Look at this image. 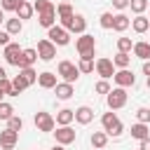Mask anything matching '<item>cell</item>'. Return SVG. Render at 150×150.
<instances>
[{"instance_id": "cell-32", "label": "cell", "mask_w": 150, "mask_h": 150, "mask_svg": "<svg viewBox=\"0 0 150 150\" xmlns=\"http://www.w3.org/2000/svg\"><path fill=\"white\" fill-rule=\"evenodd\" d=\"M56 14H59V19H63V16H70L75 12H73V5L70 2H59L56 5Z\"/></svg>"}, {"instance_id": "cell-30", "label": "cell", "mask_w": 150, "mask_h": 150, "mask_svg": "<svg viewBox=\"0 0 150 150\" xmlns=\"http://www.w3.org/2000/svg\"><path fill=\"white\" fill-rule=\"evenodd\" d=\"M117 120H120V117H117V115H115L112 110H110V112H103V117H101V124H103V131H108V129H110V127H112V124H115Z\"/></svg>"}, {"instance_id": "cell-44", "label": "cell", "mask_w": 150, "mask_h": 150, "mask_svg": "<svg viewBox=\"0 0 150 150\" xmlns=\"http://www.w3.org/2000/svg\"><path fill=\"white\" fill-rule=\"evenodd\" d=\"M5 45H9V33L0 30V47H5Z\"/></svg>"}, {"instance_id": "cell-45", "label": "cell", "mask_w": 150, "mask_h": 150, "mask_svg": "<svg viewBox=\"0 0 150 150\" xmlns=\"http://www.w3.org/2000/svg\"><path fill=\"white\" fill-rule=\"evenodd\" d=\"M138 150H150V136L141 141V145H138Z\"/></svg>"}, {"instance_id": "cell-19", "label": "cell", "mask_w": 150, "mask_h": 150, "mask_svg": "<svg viewBox=\"0 0 150 150\" xmlns=\"http://www.w3.org/2000/svg\"><path fill=\"white\" fill-rule=\"evenodd\" d=\"M33 12H35V9H33V5H30L28 0H21V2H19V7L14 9V14H16V16L21 19V21L30 19V16H33Z\"/></svg>"}, {"instance_id": "cell-6", "label": "cell", "mask_w": 150, "mask_h": 150, "mask_svg": "<svg viewBox=\"0 0 150 150\" xmlns=\"http://www.w3.org/2000/svg\"><path fill=\"white\" fill-rule=\"evenodd\" d=\"M94 70L101 75V80H110V77L115 75V66H112V59H105V56L96 59V63H94Z\"/></svg>"}, {"instance_id": "cell-52", "label": "cell", "mask_w": 150, "mask_h": 150, "mask_svg": "<svg viewBox=\"0 0 150 150\" xmlns=\"http://www.w3.org/2000/svg\"><path fill=\"white\" fill-rule=\"evenodd\" d=\"M148 21H150V16H148Z\"/></svg>"}, {"instance_id": "cell-11", "label": "cell", "mask_w": 150, "mask_h": 150, "mask_svg": "<svg viewBox=\"0 0 150 150\" xmlns=\"http://www.w3.org/2000/svg\"><path fill=\"white\" fill-rule=\"evenodd\" d=\"M16 141H19V131H14V129L0 131V148H2V150H12V148L16 145Z\"/></svg>"}, {"instance_id": "cell-1", "label": "cell", "mask_w": 150, "mask_h": 150, "mask_svg": "<svg viewBox=\"0 0 150 150\" xmlns=\"http://www.w3.org/2000/svg\"><path fill=\"white\" fill-rule=\"evenodd\" d=\"M75 49H77L80 59H94V52H96V38L89 35V33H82V35L75 40Z\"/></svg>"}, {"instance_id": "cell-40", "label": "cell", "mask_w": 150, "mask_h": 150, "mask_svg": "<svg viewBox=\"0 0 150 150\" xmlns=\"http://www.w3.org/2000/svg\"><path fill=\"white\" fill-rule=\"evenodd\" d=\"M19 2H21V0H0V9H2V12H14V9L19 7Z\"/></svg>"}, {"instance_id": "cell-47", "label": "cell", "mask_w": 150, "mask_h": 150, "mask_svg": "<svg viewBox=\"0 0 150 150\" xmlns=\"http://www.w3.org/2000/svg\"><path fill=\"white\" fill-rule=\"evenodd\" d=\"M52 150H66V145H61V143H56V145H54Z\"/></svg>"}, {"instance_id": "cell-5", "label": "cell", "mask_w": 150, "mask_h": 150, "mask_svg": "<svg viewBox=\"0 0 150 150\" xmlns=\"http://www.w3.org/2000/svg\"><path fill=\"white\" fill-rule=\"evenodd\" d=\"M33 122H35L38 131H45V134L54 131V127H56V120H54L49 112H45V110H38V112H35V117H33Z\"/></svg>"}, {"instance_id": "cell-13", "label": "cell", "mask_w": 150, "mask_h": 150, "mask_svg": "<svg viewBox=\"0 0 150 150\" xmlns=\"http://www.w3.org/2000/svg\"><path fill=\"white\" fill-rule=\"evenodd\" d=\"M56 73H52V70H45V73H40L38 75V84L42 87V89H54L56 87Z\"/></svg>"}, {"instance_id": "cell-22", "label": "cell", "mask_w": 150, "mask_h": 150, "mask_svg": "<svg viewBox=\"0 0 150 150\" xmlns=\"http://www.w3.org/2000/svg\"><path fill=\"white\" fill-rule=\"evenodd\" d=\"M131 28H134L136 33H145V30L150 28V21H148V16H143V14H136V16L131 19Z\"/></svg>"}, {"instance_id": "cell-2", "label": "cell", "mask_w": 150, "mask_h": 150, "mask_svg": "<svg viewBox=\"0 0 150 150\" xmlns=\"http://www.w3.org/2000/svg\"><path fill=\"white\" fill-rule=\"evenodd\" d=\"M127 98H129V94H127L124 87H115V89H110V91L105 94V103H108L110 110L124 108V105H127Z\"/></svg>"}, {"instance_id": "cell-10", "label": "cell", "mask_w": 150, "mask_h": 150, "mask_svg": "<svg viewBox=\"0 0 150 150\" xmlns=\"http://www.w3.org/2000/svg\"><path fill=\"white\" fill-rule=\"evenodd\" d=\"M21 52H23V49H21L16 42H9V45H5V52H2V56H5V61H7L9 66H16V68H19Z\"/></svg>"}, {"instance_id": "cell-4", "label": "cell", "mask_w": 150, "mask_h": 150, "mask_svg": "<svg viewBox=\"0 0 150 150\" xmlns=\"http://www.w3.org/2000/svg\"><path fill=\"white\" fill-rule=\"evenodd\" d=\"M56 75H61L63 77V82H77V77H80V70H77V66L73 63V61H61L59 63V68H56Z\"/></svg>"}, {"instance_id": "cell-38", "label": "cell", "mask_w": 150, "mask_h": 150, "mask_svg": "<svg viewBox=\"0 0 150 150\" xmlns=\"http://www.w3.org/2000/svg\"><path fill=\"white\" fill-rule=\"evenodd\" d=\"M98 23H101V28H112V12H103L101 16H98Z\"/></svg>"}, {"instance_id": "cell-48", "label": "cell", "mask_w": 150, "mask_h": 150, "mask_svg": "<svg viewBox=\"0 0 150 150\" xmlns=\"http://www.w3.org/2000/svg\"><path fill=\"white\" fill-rule=\"evenodd\" d=\"M2 77H7V73H5V68L0 66V80H2Z\"/></svg>"}, {"instance_id": "cell-23", "label": "cell", "mask_w": 150, "mask_h": 150, "mask_svg": "<svg viewBox=\"0 0 150 150\" xmlns=\"http://www.w3.org/2000/svg\"><path fill=\"white\" fill-rule=\"evenodd\" d=\"M5 30L9 33V35H19L21 30H23V21L16 16V19H5Z\"/></svg>"}, {"instance_id": "cell-8", "label": "cell", "mask_w": 150, "mask_h": 150, "mask_svg": "<svg viewBox=\"0 0 150 150\" xmlns=\"http://www.w3.org/2000/svg\"><path fill=\"white\" fill-rule=\"evenodd\" d=\"M54 136H56V143H61V145H70L75 138H77V131L70 127V124H66V127H59L56 131H52Z\"/></svg>"}, {"instance_id": "cell-37", "label": "cell", "mask_w": 150, "mask_h": 150, "mask_svg": "<svg viewBox=\"0 0 150 150\" xmlns=\"http://www.w3.org/2000/svg\"><path fill=\"white\" fill-rule=\"evenodd\" d=\"M7 129H14V131H21V129H23V120H21L19 115H12V117L7 120Z\"/></svg>"}, {"instance_id": "cell-34", "label": "cell", "mask_w": 150, "mask_h": 150, "mask_svg": "<svg viewBox=\"0 0 150 150\" xmlns=\"http://www.w3.org/2000/svg\"><path fill=\"white\" fill-rule=\"evenodd\" d=\"M129 7L134 14H143L148 9V0H129Z\"/></svg>"}, {"instance_id": "cell-20", "label": "cell", "mask_w": 150, "mask_h": 150, "mask_svg": "<svg viewBox=\"0 0 150 150\" xmlns=\"http://www.w3.org/2000/svg\"><path fill=\"white\" fill-rule=\"evenodd\" d=\"M56 124L59 127H66V124H70V122H75V110H70V108H63V110H59L56 112Z\"/></svg>"}, {"instance_id": "cell-18", "label": "cell", "mask_w": 150, "mask_h": 150, "mask_svg": "<svg viewBox=\"0 0 150 150\" xmlns=\"http://www.w3.org/2000/svg\"><path fill=\"white\" fill-rule=\"evenodd\" d=\"M38 61V49H23L21 52V61H19V68H30L33 63Z\"/></svg>"}, {"instance_id": "cell-27", "label": "cell", "mask_w": 150, "mask_h": 150, "mask_svg": "<svg viewBox=\"0 0 150 150\" xmlns=\"http://www.w3.org/2000/svg\"><path fill=\"white\" fill-rule=\"evenodd\" d=\"M33 9H35L38 14H42V12H56V7H54L52 0H35V2H33Z\"/></svg>"}, {"instance_id": "cell-7", "label": "cell", "mask_w": 150, "mask_h": 150, "mask_svg": "<svg viewBox=\"0 0 150 150\" xmlns=\"http://www.w3.org/2000/svg\"><path fill=\"white\" fill-rule=\"evenodd\" d=\"M112 82L117 84V87H134L136 84V75L129 70V68H120V70H115V75H112Z\"/></svg>"}, {"instance_id": "cell-12", "label": "cell", "mask_w": 150, "mask_h": 150, "mask_svg": "<svg viewBox=\"0 0 150 150\" xmlns=\"http://www.w3.org/2000/svg\"><path fill=\"white\" fill-rule=\"evenodd\" d=\"M129 26H131V19H129L124 12H117V14H112V30H117V33H124Z\"/></svg>"}, {"instance_id": "cell-46", "label": "cell", "mask_w": 150, "mask_h": 150, "mask_svg": "<svg viewBox=\"0 0 150 150\" xmlns=\"http://www.w3.org/2000/svg\"><path fill=\"white\" fill-rule=\"evenodd\" d=\"M143 75H150V59L143 61Z\"/></svg>"}, {"instance_id": "cell-36", "label": "cell", "mask_w": 150, "mask_h": 150, "mask_svg": "<svg viewBox=\"0 0 150 150\" xmlns=\"http://www.w3.org/2000/svg\"><path fill=\"white\" fill-rule=\"evenodd\" d=\"M131 47H134V42H131V38H117V52H131Z\"/></svg>"}, {"instance_id": "cell-35", "label": "cell", "mask_w": 150, "mask_h": 150, "mask_svg": "<svg viewBox=\"0 0 150 150\" xmlns=\"http://www.w3.org/2000/svg\"><path fill=\"white\" fill-rule=\"evenodd\" d=\"M19 73L26 77V82H28V84H35V82H38V73L33 70V66H30V68H19Z\"/></svg>"}, {"instance_id": "cell-14", "label": "cell", "mask_w": 150, "mask_h": 150, "mask_svg": "<svg viewBox=\"0 0 150 150\" xmlns=\"http://www.w3.org/2000/svg\"><path fill=\"white\" fill-rule=\"evenodd\" d=\"M54 91H56V98H61V101H68V98L75 94V89H73L70 82H56Z\"/></svg>"}, {"instance_id": "cell-3", "label": "cell", "mask_w": 150, "mask_h": 150, "mask_svg": "<svg viewBox=\"0 0 150 150\" xmlns=\"http://www.w3.org/2000/svg\"><path fill=\"white\" fill-rule=\"evenodd\" d=\"M47 40H52L56 47H66L68 42H70V33L63 28V26H52V28H47Z\"/></svg>"}, {"instance_id": "cell-33", "label": "cell", "mask_w": 150, "mask_h": 150, "mask_svg": "<svg viewBox=\"0 0 150 150\" xmlns=\"http://www.w3.org/2000/svg\"><path fill=\"white\" fill-rule=\"evenodd\" d=\"M12 87H14V89H16L19 94H21V91H23V89H28L30 84H28V82H26V77H23V75L19 73V75H14V80H12Z\"/></svg>"}, {"instance_id": "cell-41", "label": "cell", "mask_w": 150, "mask_h": 150, "mask_svg": "<svg viewBox=\"0 0 150 150\" xmlns=\"http://www.w3.org/2000/svg\"><path fill=\"white\" fill-rule=\"evenodd\" d=\"M110 89H112V87H110V82H108V80H98V82H96V87H94V91H96V94H108Z\"/></svg>"}, {"instance_id": "cell-49", "label": "cell", "mask_w": 150, "mask_h": 150, "mask_svg": "<svg viewBox=\"0 0 150 150\" xmlns=\"http://www.w3.org/2000/svg\"><path fill=\"white\" fill-rule=\"evenodd\" d=\"M2 21H5V12L0 9V23H2Z\"/></svg>"}, {"instance_id": "cell-28", "label": "cell", "mask_w": 150, "mask_h": 150, "mask_svg": "<svg viewBox=\"0 0 150 150\" xmlns=\"http://www.w3.org/2000/svg\"><path fill=\"white\" fill-rule=\"evenodd\" d=\"M0 94L2 96H19V91L12 87V80L9 77H2L0 80Z\"/></svg>"}, {"instance_id": "cell-9", "label": "cell", "mask_w": 150, "mask_h": 150, "mask_svg": "<svg viewBox=\"0 0 150 150\" xmlns=\"http://www.w3.org/2000/svg\"><path fill=\"white\" fill-rule=\"evenodd\" d=\"M56 56V45L52 42V40H40L38 42V59H42V61H52Z\"/></svg>"}, {"instance_id": "cell-42", "label": "cell", "mask_w": 150, "mask_h": 150, "mask_svg": "<svg viewBox=\"0 0 150 150\" xmlns=\"http://www.w3.org/2000/svg\"><path fill=\"white\" fill-rule=\"evenodd\" d=\"M136 120L143 122V124H148L150 122V108H138L136 110Z\"/></svg>"}, {"instance_id": "cell-25", "label": "cell", "mask_w": 150, "mask_h": 150, "mask_svg": "<svg viewBox=\"0 0 150 150\" xmlns=\"http://www.w3.org/2000/svg\"><path fill=\"white\" fill-rule=\"evenodd\" d=\"M129 63H131V54H127V52H117L112 56V66L115 68H129Z\"/></svg>"}, {"instance_id": "cell-26", "label": "cell", "mask_w": 150, "mask_h": 150, "mask_svg": "<svg viewBox=\"0 0 150 150\" xmlns=\"http://www.w3.org/2000/svg\"><path fill=\"white\" fill-rule=\"evenodd\" d=\"M89 141H91V145H94L96 150H101V148H105V143H108V134H105V131H94Z\"/></svg>"}, {"instance_id": "cell-29", "label": "cell", "mask_w": 150, "mask_h": 150, "mask_svg": "<svg viewBox=\"0 0 150 150\" xmlns=\"http://www.w3.org/2000/svg\"><path fill=\"white\" fill-rule=\"evenodd\" d=\"M77 70L84 73V75L94 73V59H80V61H77Z\"/></svg>"}, {"instance_id": "cell-39", "label": "cell", "mask_w": 150, "mask_h": 150, "mask_svg": "<svg viewBox=\"0 0 150 150\" xmlns=\"http://www.w3.org/2000/svg\"><path fill=\"white\" fill-rule=\"evenodd\" d=\"M122 131H124V124L117 120V122H115V124H112V127H110L105 134H108V136H112V138H117V136H122Z\"/></svg>"}, {"instance_id": "cell-15", "label": "cell", "mask_w": 150, "mask_h": 150, "mask_svg": "<svg viewBox=\"0 0 150 150\" xmlns=\"http://www.w3.org/2000/svg\"><path fill=\"white\" fill-rule=\"evenodd\" d=\"M94 120V110L89 108V105H80L77 110H75V122L77 124H89Z\"/></svg>"}, {"instance_id": "cell-43", "label": "cell", "mask_w": 150, "mask_h": 150, "mask_svg": "<svg viewBox=\"0 0 150 150\" xmlns=\"http://www.w3.org/2000/svg\"><path fill=\"white\" fill-rule=\"evenodd\" d=\"M112 7L120 9V12H124V9L129 7V0H112Z\"/></svg>"}, {"instance_id": "cell-21", "label": "cell", "mask_w": 150, "mask_h": 150, "mask_svg": "<svg viewBox=\"0 0 150 150\" xmlns=\"http://www.w3.org/2000/svg\"><path fill=\"white\" fill-rule=\"evenodd\" d=\"M150 136V129H148V124H143V122H136V124H131V138H136V141H143V138H148Z\"/></svg>"}, {"instance_id": "cell-16", "label": "cell", "mask_w": 150, "mask_h": 150, "mask_svg": "<svg viewBox=\"0 0 150 150\" xmlns=\"http://www.w3.org/2000/svg\"><path fill=\"white\" fill-rule=\"evenodd\" d=\"M131 52H134V56L136 59H141V61H148L150 59V42H134V47H131Z\"/></svg>"}, {"instance_id": "cell-31", "label": "cell", "mask_w": 150, "mask_h": 150, "mask_svg": "<svg viewBox=\"0 0 150 150\" xmlns=\"http://www.w3.org/2000/svg\"><path fill=\"white\" fill-rule=\"evenodd\" d=\"M12 115H14V105H12V103H7V101H0V120H5V122H7Z\"/></svg>"}, {"instance_id": "cell-17", "label": "cell", "mask_w": 150, "mask_h": 150, "mask_svg": "<svg viewBox=\"0 0 150 150\" xmlns=\"http://www.w3.org/2000/svg\"><path fill=\"white\" fill-rule=\"evenodd\" d=\"M87 30V19L82 14H73V23L68 28V33H75V35H82Z\"/></svg>"}, {"instance_id": "cell-50", "label": "cell", "mask_w": 150, "mask_h": 150, "mask_svg": "<svg viewBox=\"0 0 150 150\" xmlns=\"http://www.w3.org/2000/svg\"><path fill=\"white\" fill-rule=\"evenodd\" d=\"M148 89H150V75H148Z\"/></svg>"}, {"instance_id": "cell-51", "label": "cell", "mask_w": 150, "mask_h": 150, "mask_svg": "<svg viewBox=\"0 0 150 150\" xmlns=\"http://www.w3.org/2000/svg\"><path fill=\"white\" fill-rule=\"evenodd\" d=\"M0 101H2V94H0Z\"/></svg>"}, {"instance_id": "cell-24", "label": "cell", "mask_w": 150, "mask_h": 150, "mask_svg": "<svg viewBox=\"0 0 150 150\" xmlns=\"http://www.w3.org/2000/svg\"><path fill=\"white\" fill-rule=\"evenodd\" d=\"M38 23L42 28H52L56 23V12H42V14H38Z\"/></svg>"}]
</instances>
